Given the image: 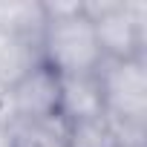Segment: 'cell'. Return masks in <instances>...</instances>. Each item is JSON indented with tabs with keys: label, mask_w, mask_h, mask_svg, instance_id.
<instances>
[{
	"label": "cell",
	"mask_w": 147,
	"mask_h": 147,
	"mask_svg": "<svg viewBox=\"0 0 147 147\" xmlns=\"http://www.w3.org/2000/svg\"><path fill=\"white\" fill-rule=\"evenodd\" d=\"M58 95H61V75L43 61L35 63L29 72L3 90L0 104L9 110L6 121H49L58 118Z\"/></svg>",
	"instance_id": "obj_4"
},
{
	"label": "cell",
	"mask_w": 147,
	"mask_h": 147,
	"mask_svg": "<svg viewBox=\"0 0 147 147\" xmlns=\"http://www.w3.org/2000/svg\"><path fill=\"white\" fill-rule=\"evenodd\" d=\"M0 147H18V141H15V136H12V127L0 118Z\"/></svg>",
	"instance_id": "obj_7"
},
{
	"label": "cell",
	"mask_w": 147,
	"mask_h": 147,
	"mask_svg": "<svg viewBox=\"0 0 147 147\" xmlns=\"http://www.w3.org/2000/svg\"><path fill=\"white\" fill-rule=\"evenodd\" d=\"M43 15L46 26L40 35V61L58 75L95 72L104 55L84 3H43Z\"/></svg>",
	"instance_id": "obj_1"
},
{
	"label": "cell",
	"mask_w": 147,
	"mask_h": 147,
	"mask_svg": "<svg viewBox=\"0 0 147 147\" xmlns=\"http://www.w3.org/2000/svg\"><path fill=\"white\" fill-rule=\"evenodd\" d=\"M104 58H144V3H84Z\"/></svg>",
	"instance_id": "obj_3"
},
{
	"label": "cell",
	"mask_w": 147,
	"mask_h": 147,
	"mask_svg": "<svg viewBox=\"0 0 147 147\" xmlns=\"http://www.w3.org/2000/svg\"><path fill=\"white\" fill-rule=\"evenodd\" d=\"M95 78L104 98V113L118 121L144 124L147 115V69L144 58L113 61L104 58L95 69Z\"/></svg>",
	"instance_id": "obj_2"
},
{
	"label": "cell",
	"mask_w": 147,
	"mask_h": 147,
	"mask_svg": "<svg viewBox=\"0 0 147 147\" xmlns=\"http://www.w3.org/2000/svg\"><path fill=\"white\" fill-rule=\"evenodd\" d=\"M63 147H121L118 133L107 115L90 118V121H75L66 124Z\"/></svg>",
	"instance_id": "obj_6"
},
{
	"label": "cell",
	"mask_w": 147,
	"mask_h": 147,
	"mask_svg": "<svg viewBox=\"0 0 147 147\" xmlns=\"http://www.w3.org/2000/svg\"><path fill=\"white\" fill-rule=\"evenodd\" d=\"M104 98L95 72H78V75H61V95H58V118L63 124L101 118Z\"/></svg>",
	"instance_id": "obj_5"
}]
</instances>
